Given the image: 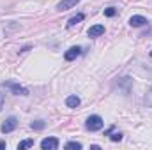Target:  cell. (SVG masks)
<instances>
[{
  "instance_id": "6",
  "label": "cell",
  "mask_w": 152,
  "mask_h": 150,
  "mask_svg": "<svg viewBox=\"0 0 152 150\" xmlns=\"http://www.w3.org/2000/svg\"><path fill=\"white\" fill-rule=\"evenodd\" d=\"M80 53H81V48H80V46H73V48H69V50L64 53V58H66L67 62H71V60H75Z\"/></svg>"
},
{
  "instance_id": "13",
  "label": "cell",
  "mask_w": 152,
  "mask_h": 150,
  "mask_svg": "<svg viewBox=\"0 0 152 150\" xmlns=\"http://www.w3.org/2000/svg\"><path fill=\"white\" fill-rule=\"evenodd\" d=\"M30 127H32L34 131H41V129H44V122H42V120H36V122L30 124Z\"/></svg>"
},
{
  "instance_id": "17",
  "label": "cell",
  "mask_w": 152,
  "mask_h": 150,
  "mask_svg": "<svg viewBox=\"0 0 152 150\" xmlns=\"http://www.w3.org/2000/svg\"><path fill=\"white\" fill-rule=\"evenodd\" d=\"M0 149H5V141H0Z\"/></svg>"
},
{
  "instance_id": "16",
  "label": "cell",
  "mask_w": 152,
  "mask_h": 150,
  "mask_svg": "<svg viewBox=\"0 0 152 150\" xmlns=\"http://www.w3.org/2000/svg\"><path fill=\"white\" fill-rule=\"evenodd\" d=\"M4 103H5V99H4V94H0V110L4 108Z\"/></svg>"
},
{
  "instance_id": "14",
  "label": "cell",
  "mask_w": 152,
  "mask_h": 150,
  "mask_svg": "<svg viewBox=\"0 0 152 150\" xmlns=\"http://www.w3.org/2000/svg\"><path fill=\"white\" fill-rule=\"evenodd\" d=\"M117 14V9L115 7H108V9H104V16H108V18H112Z\"/></svg>"
},
{
  "instance_id": "12",
  "label": "cell",
  "mask_w": 152,
  "mask_h": 150,
  "mask_svg": "<svg viewBox=\"0 0 152 150\" xmlns=\"http://www.w3.org/2000/svg\"><path fill=\"white\" fill-rule=\"evenodd\" d=\"M30 147H34V140H25V141H21V143L18 145V149H20V150L30 149Z\"/></svg>"
},
{
  "instance_id": "2",
  "label": "cell",
  "mask_w": 152,
  "mask_h": 150,
  "mask_svg": "<svg viewBox=\"0 0 152 150\" xmlns=\"http://www.w3.org/2000/svg\"><path fill=\"white\" fill-rule=\"evenodd\" d=\"M4 87H7L12 94H16V95H28V88H25V87H21L20 83H14V81H5V83H2Z\"/></svg>"
},
{
  "instance_id": "11",
  "label": "cell",
  "mask_w": 152,
  "mask_h": 150,
  "mask_svg": "<svg viewBox=\"0 0 152 150\" xmlns=\"http://www.w3.org/2000/svg\"><path fill=\"white\" fill-rule=\"evenodd\" d=\"M66 149L67 150H80L81 149V143L80 141H69V143H66Z\"/></svg>"
},
{
  "instance_id": "8",
  "label": "cell",
  "mask_w": 152,
  "mask_h": 150,
  "mask_svg": "<svg viewBox=\"0 0 152 150\" xmlns=\"http://www.w3.org/2000/svg\"><path fill=\"white\" fill-rule=\"evenodd\" d=\"M78 2H80V0H62V2H58L57 9H58V11H67V9H73Z\"/></svg>"
},
{
  "instance_id": "7",
  "label": "cell",
  "mask_w": 152,
  "mask_h": 150,
  "mask_svg": "<svg viewBox=\"0 0 152 150\" xmlns=\"http://www.w3.org/2000/svg\"><path fill=\"white\" fill-rule=\"evenodd\" d=\"M104 34V25H94L88 28V37H99Z\"/></svg>"
},
{
  "instance_id": "10",
  "label": "cell",
  "mask_w": 152,
  "mask_h": 150,
  "mask_svg": "<svg viewBox=\"0 0 152 150\" xmlns=\"http://www.w3.org/2000/svg\"><path fill=\"white\" fill-rule=\"evenodd\" d=\"M66 104H67L69 108H78V106H80V97H78V95H69V97L66 99Z\"/></svg>"
},
{
  "instance_id": "5",
  "label": "cell",
  "mask_w": 152,
  "mask_h": 150,
  "mask_svg": "<svg viewBox=\"0 0 152 150\" xmlns=\"http://www.w3.org/2000/svg\"><path fill=\"white\" fill-rule=\"evenodd\" d=\"M147 23H149L147 18H143V16H140V14H134V16L129 18V25H131V27H143V25H147Z\"/></svg>"
},
{
  "instance_id": "1",
  "label": "cell",
  "mask_w": 152,
  "mask_h": 150,
  "mask_svg": "<svg viewBox=\"0 0 152 150\" xmlns=\"http://www.w3.org/2000/svg\"><path fill=\"white\" fill-rule=\"evenodd\" d=\"M103 125H104V122H103V118L99 117V115H90L88 118H87V122H85V127L88 129V131H99V129H103Z\"/></svg>"
},
{
  "instance_id": "18",
  "label": "cell",
  "mask_w": 152,
  "mask_h": 150,
  "mask_svg": "<svg viewBox=\"0 0 152 150\" xmlns=\"http://www.w3.org/2000/svg\"><path fill=\"white\" fill-rule=\"evenodd\" d=\"M151 57H152V51H151Z\"/></svg>"
},
{
  "instance_id": "4",
  "label": "cell",
  "mask_w": 152,
  "mask_h": 150,
  "mask_svg": "<svg viewBox=\"0 0 152 150\" xmlns=\"http://www.w3.org/2000/svg\"><path fill=\"white\" fill-rule=\"evenodd\" d=\"M41 149L42 150H55L58 149V140L57 138H44L41 141Z\"/></svg>"
},
{
  "instance_id": "3",
  "label": "cell",
  "mask_w": 152,
  "mask_h": 150,
  "mask_svg": "<svg viewBox=\"0 0 152 150\" xmlns=\"http://www.w3.org/2000/svg\"><path fill=\"white\" fill-rule=\"evenodd\" d=\"M16 127H18V120H16V117H9V118H7V120L2 124L0 131H2L4 134H7V133H12Z\"/></svg>"
},
{
  "instance_id": "15",
  "label": "cell",
  "mask_w": 152,
  "mask_h": 150,
  "mask_svg": "<svg viewBox=\"0 0 152 150\" xmlns=\"http://www.w3.org/2000/svg\"><path fill=\"white\" fill-rule=\"evenodd\" d=\"M110 140H112V141H120V140H122V134H120V133H115V134L110 136Z\"/></svg>"
},
{
  "instance_id": "9",
  "label": "cell",
  "mask_w": 152,
  "mask_h": 150,
  "mask_svg": "<svg viewBox=\"0 0 152 150\" xmlns=\"http://www.w3.org/2000/svg\"><path fill=\"white\" fill-rule=\"evenodd\" d=\"M83 20H85V14H83V12H78L76 16H73V18L67 21V28H73L76 23H80V21H83Z\"/></svg>"
}]
</instances>
